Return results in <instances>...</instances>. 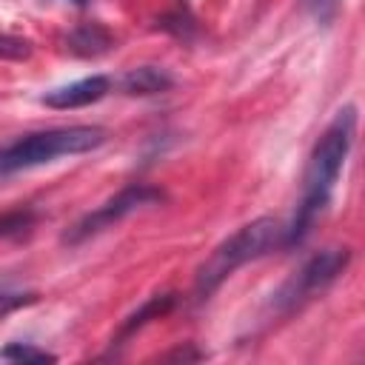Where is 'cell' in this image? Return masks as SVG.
<instances>
[{
	"label": "cell",
	"instance_id": "6da1fadb",
	"mask_svg": "<svg viewBox=\"0 0 365 365\" xmlns=\"http://www.w3.org/2000/svg\"><path fill=\"white\" fill-rule=\"evenodd\" d=\"M354 137H356V108L345 106L334 114V120L325 125V131L319 134V140L308 154L302 174V197L291 222L285 225V242H282L285 248L299 245L311 234L317 217L328 208L339 174L345 168V160L354 148Z\"/></svg>",
	"mask_w": 365,
	"mask_h": 365
},
{
	"label": "cell",
	"instance_id": "7a4b0ae2",
	"mask_svg": "<svg viewBox=\"0 0 365 365\" xmlns=\"http://www.w3.org/2000/svg\"><path fill=\"white\" fill-rule=\"evenodd\" d=\"M285 242V225L274 217H257L251 222H245L242 228H237L228 240H222L208 259L197 268L194 277V291L200 299H208L237 268H242L251 259L265 257L268 251L279 248Z\"/></svg>",
	"mask_w": 365,
	"mask_h": 365
},
{
	"label": "cell",
	"instance_id": "3957f363",
	"mask_svg": "<svg viewBox=\"0 0 365 365\" xmlns=\"http://www.w3.org/2000/svg\"><path fill=\"white\" fill-rule=\"evenodd\" d=\"M106 143V128L100 125H63L26 134L0 148V180L17 171H29L60 157L86 154Z\"/></svg>",
	"mask_w": 365,
	"mask_h": 365
},
{
	"label": "cell",
	"instance_id": "277c9868",
	"mask_svg": "<svg viewBox=\"0 0 365 365\" xmlns=\"http://www.w3.org/2000/svg\"><path fill=\"white\" fill-rule=\"evenodd\" d=\"M351 251L348 248H325L314 257H308L274 294H271V311L279 317L294 314L308 299L319 297L345 268H348Z\"/></svg>",
	"mask_w": 365,
	"mask_h": 365
},
{
	"label": "cell",
	"instance_id": "5b68a950",
	"mask_svg": "<svg viewBox=\"0 0 365 365\" xmlns=\"http://www.w3.org/2000/svg\"><path fill=\"white\" fill-rule=\"evenodd\" d=\"M165 200V191L157 188V185H145V182H134V185H125L123 191H117L114 197H108L103 205H97L94 211H88L86 217H80L66 234H63V242L66 245H80L86 242L88 237L117 225L120 220H125L128 214L140 211V208H148V205H160Z\"/></svg>",
	"mask_w": 365,
	"mask_h": 365
},
{
	"label": "cell",
	"instance_id": "8992f818",
	"mask_svg": "<svg viewBox=\"0 0 365 365\" xmlns=\"http://www.w3.org/2000/svg\"><path fill=\"white\" fill-rule=\"evenodd\" d=\"M108 91H111V80L106 74H91V77H83V80H74V83L46 91L40 97V103L48 108H57V111H68V108L91 106V103L103 100Z\"/></svg>",
	"mask_w": 365,
	"mask_h": 365
},
{
	"label": "cell",
	"instance_id": "52a82bcc",
	"mask_svg": "<svg viewBox=\"0 0 365 365\" xmlns=\"http://www.w3.org/2000/svg\"><path fill=\"white\" fill-rule=\"evenodd\" d=\"M120 91L123 94H131V97H151V94H163L174 86V77L160 68V66H137V68H128L120 80H117Z\"/></svg>",
	"mask_w": 365,
	"mask_h": 365
},
{
	"label": "cell",
	"instance_id": "ba28073f",
	"mask_svg": "<svg viewBox=\"0 0 365 365\" xmlns=\"http://www.w3.org/2000/svg\"><path fill=\"white\" fill-rule=\"evenodd\" d=\"M174 294H154V297H148L134 314H128L125 319H123V325H120V331H117V336L111 339L114 345H123L131 334H137L140 328H145L151 319H160L163 314H168L171 311V305H174Z\"/></svg>",
	"mask_w": 365,
	"mask_h": 365
},
{
	"label": "cell",
	"instance_id": "9c48e42d",
	"mask_svg": "<svg viewBox=\"0 0 365 365\" xmlns=\"http://www.w3.org/2000/svg\"><path fill=\"white\" fill-rule=\"evenodd\" d=\"M66 43H68V48H71L74 54L97 57V54H103V51L111 48V34H108L103 26H97V23H83V26H77V29L66 37Z\"/></svg>",
	"mask_w": 365,
	"mask_h": 365
},
{
	"label": "cell",
	"instance_id": "30bf717a",
	"mask_svg": "<svg viewBox=\"0 0 365 365\" xmlns=\"http://www.w3.org/2000/svg\"><path fill=\"white\" fill-rule=\"evenodd\" d=\"M34 222H37L34 208H11V211L0 214V240L23 237L34 228Z\"/></svg>",
	"mask_w": 365,
	"mask_h": 365
},
{
	"label": "cell",
	"instance_id": "8fae6325",
	"mask_svg": "<svg viewBox=\"0 0 365 365\" xmlns=\"http://www.w3.org/2000/svg\"><path fill=\"white\" fill-rule=\"evenodd\" d=\"M0 359L6 362H57V356L46 348H37L31 342H9L0 348Z\"/></svg>",
	"mask_w": 365,
	"mask_h": 365
},
{
	"label": "cell",
	"instance_id": "7c38bea8",
	"mask_svg": "<svg viewBox=\"0 0 365 365\" xmlns=\"http://www.w3.org/2000/svg\"><path fill=\"white\" fill-rule=\"evenodd\" d=\"M31 302H37V294L34 291H9V288H0V319L9 317L17 308L31 305Z\"/></svg>",
	"mask_w": 365,
	"mask_h": 365
},
{
	"label": "cell",
	"instance_id": "4fadbf2b",
	"mask_svg": "<svg viewBox=\"0 0 365 365\" xmlns=\"http://www.w3.org/2000/svg\"><path fill=\"white\" fill-rule=\"evenodd\" d=\"M31 54V43L23 37L0 34V60H26Z\"/></svg>",
	"mask_w": 365,
	"mask_h": 365
},
{
	"label": "cell",
	"instance_id": "5bb4252c",
	"mask_svg": "<svg viewBox=\"0 0 365 365\" xmlns=\"http://www.w3.org/2000/svg\"><path fill=\"white\" fill-rule=\"evenodd\" d=\"M200 356H202V354H197V351H191V354H188V351H182V348H180V351L165 354V359H200Z\"/></svg>",
	"mask_w": 365,
	"mask_h": 365
},
{
	"label": "cell",
	"instance_id": "9a60e30c",
	"mask_svg": "<svg viewBox=\"0 0 365 365\" xmlns=\"http://www.w3.org/2000/svg\"><path fill=\"white\" fill-rule=\"evenodd\" d=\"M319 6H331V3H336V0H317Z\"/></svg>",
	"mask_w": 365,
	"mask_h": 365
},
{
	"label": "cell",
	"instance_id": "2e32d148",
	"mask_svg": "<svg viewBox=\"0 0 365 365\" xmlns=\"http://www.w3.org/2000/svg\"><path fill=\"white\" fill-rule=\"evenodd\" d=\"M71 3H74V6H86L88 0H71Z\"/></svg>",
	"mask_w": 365,
	"mask_h": 365
}]
</instances>
